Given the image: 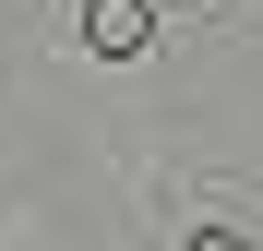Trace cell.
<instances>
[{"instance_id":"6da1fadb","label":"cell","mask_w":263,"mask_h":251,"mask_svg":"<svg viewBox=\"0 0 263 251\" xmlns=\"http://www.w3.org/2000/svg\"><path fill=\"white\" fill-rule=\"evenodd\" d=\"M84 48H144V0H96V12H84Z\"/></svg>"}]
</instances>
